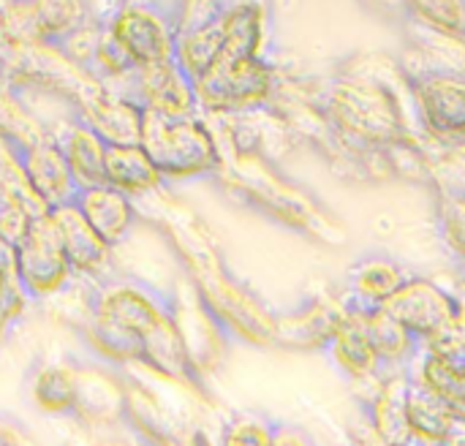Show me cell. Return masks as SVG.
Masks as SVG:
<instances>
[{"label": "cell", "instance_id": "cell-1", "mask_svg": "<svg viewBox=\"0 0 465 446\" xmlns=\"http://www.w3.org/2000/svg\"><path fill=\"white\" fill-rule=\"evenodd\" d=\"M136 207L139 221L158 232L177 270L191 281L229 338L253 349H275V311L232 273L210 226L185 202L174 199L169 188L136 202Z\"/></svg>", "mask_w": 465, "mask_h": 446}, {"label": "cell", "instance_id": "cell-2", "mask_svg": "<svg viewBox=\"0 0 465 446\" xmlns=\"http://www.w3.org/2000/svg\"><path fill=\"white\" fill-rule=\"evenodd\" d=\"M218 150L221 164L213 180L223 188L229 199L308 240L324 245L346 243V229L341 226V221H335L332 213L316 196L283 177L272 161L256 153H240L221 144Z\"/></svg>", "mask_w": 465, "mask_h": 446}, {"label": "cell", "instance_id": "cell-3", "mask_svg": "<svg viewBox=\"0 0 465 446\" xmlns=\"http://www.w3.org/2000/svg\"><path fill=\"white\" fill-rule=\"evenodd\" d=\"M166 319L169 300L161 286L117 273L95 286L93 316L76 338L82 341V352L128 368L139 362L142 341Z\"/></svg>", "mask_w": 465, "mask_h": 446}, {"label": "cell", "instance_id": "cell-4", "mask_svg": "<svg viewBox=\"0 0 465 446\" xmlns=\"http://www.w3.org/2000/svg\"><path fill=\"white\" fill-rule=\"evenodd\" d=\"M139 144L153 158L166 185L213 180L221 164L215 134L202 112L172 117L144 109Z\"/></svg>", "mask_w": 465, "mask_h": 446}, {"label": "cell", "instance_id": "cell-5", "mask_svg": "<svg viewBox=\"0 0 465 446\" xmlns=\"http://www.w3.org/2000/svg\"><path fill=\"white\" fill-rule=\"evenodd\" d=\"M283 68L270 55L218 60L204 76L193 82L196 109L202 114H245L267 109L278 90Z\"/></svg>", "mask_w": 465, "mask_h": 446}, {"label": "cell", "instance_id": "cell-6", "mask_svg": "<svg viewBox=\"0 0 465 446\" xmlns=\"http://www.w3.org/2000/svg\"><path fill=\"white\" fill-rule=\"evenodd\" d=\"M406 79L422 139L439 153L465 147V74L417 68Z\"/></svg>", "mask_w": 465, "mask_h": 446}, {"label": "cell", "instance_id": "cell-7", "mask_svg": "<svg viewBox=\"0 0 465 446\" xmlns=\"http://www.w3.org/2000/svg\"><path fill=\"white\" fill-rule=\"evenodd\" d=\"M177 0H120L104 25L125 49L134 68L174 60Z\"/></svg>", "mask_w": 465, "mask_h": 446}, {"label": "cell", "instance_id": "cell-8", "mask_svg": "<svg viewBox=\"0 0 465 446\" xmlns=\"http://www.w3.org/2000/svg\"><path fill=\"white\" fill-rule=\"evenodd\" d=\"M163 292L169 300L174 330L185 346L191 365L196 368L202 379L210 382L223 368L234 341L229 338V332L221 327V322L213 316V311L204 305V300L196 294V289L180 270H177V278H172Z\"/></svg>", "mask_w": 465, "mask_h": 446}, {"label": "cell", "instance_id": "cell-9", "mask_svg": "<svg viewBox=\"0 0 465 446\" xmlns=\"http://www.w3.org/2000/svg\"><path fill=\"white\" fill-rule=\"evenodd\" d=\"M11 273L25 294L33 300V305L52 297L74 278L71 262L49 210L35 215L25 237L11 248Z\"/></svg>", "mask_w": 465, "mask_h": 446}, {"label": "cell", "instance_id": "cell-10", "mask_svg": "<svg viewBox=\"0 0 465 446\" xmlns=\"http://www.w3.org/2000/svg\"><path fill=\"white\" fill-rule=\"evenodd\" d=\"M74 357V411L71 422L82 433L125 425V371L87 352Z\"/></svg>", "mask_w": 465, "mask_h": 446}, {"label": "cell", "instance_id": "cell-11", "mask_svg": "<svg viewBox=\"0 0 465 446\" xmlns=\"http://www.w3.org/2000/svg\"><path fill=\"white\" fill-rule=\"evenodd\" d=\"M422 346H433L460 330V305L452 289L428 278L411 275L384 305Z\"/></svg>", "mask_w": 465, "mask_h": 446}, {"label": "cell", "instance_id": "cell-12", "mask_svg": "<svg viewBox=\"0 0 465 446\" xmlns=\"http://www.w3.org/2000/svg\"><path fill=\"white\" fill-rule=\"evenodd\" d=\"M409 368L381 373L376 382L354 390L362 422L387 446H417L409 425Z\"/></svg>", "mask_w": 465, "mask_h": 446}, {"label": "cell", "instance_id": "cell-13", "mask_svg": "<svg viewBox=\"0 0 465 446\" xmlns=\"http://www.w3.org/2000/svg\"><path fill=\"white\" fill-rule=\"evenodd\" d=\"M346 302L338 294H308L294 308L275 311V349L286 352H324L327 341L346 316Z\"/></svg>", "mask_w": 465, "mask_h": 446}, {"label": "cell", "instance_id": "cell-14", "mask_svg": "<svg viewBox=\"0 0 465 446\" xmlns=\"http://www.w3.org/2000/svg\"><path fill=\"white\" fill-rule=\"evenodd\" d=\"M112 93L128 95L142 109L158 112V114L183 117V114H196L199 112L196 109L193 82L180 71V65L174 60L134 68V74L125 82H120L117 87H112Z\"/></svg>", "mask_w": 465, "mask_h": 446}, {"label": "cell", "instance_id": "cell-15", "mask_svg": "<svg viewBox=\"0 0 465 446\" xmlns=\"http://www.w3.org/2000/svg\"><path fill=\"white\" fill-rule=\"evenodd\" d=\"M57 232H60V240H63V248H65V256L71 262V270L76 278H87L93 283H104L109 281L112 275H117V251L109 248L95 232L93 226L84 221V215L79 213V207L74 202L68 204H60L54 210H49Z\"/></svg>", "mask_w": 465, "mask_h": 446}, {"label": "cell", "instance_id": "cell-16", "mask_svg": "<svg viewBox=\"0 0 465 446\" xmlns=\"http://www.w3.org/2000/svg\"><path fill=\"white\" fill-rule=\"evenodd\" d=\"M414 273L390 253H365L354 259L346 270L341 297L351 311L368 313L384 308L387 300L411 278Z\"/></svg>", "mask_w": 465, "mask_h": 446}, {"label": "cell", "instance_id": "cell-17", "mask_svg": "<svg viewBox=\"0 0 465 446\" xmlns=\"http://www.w3.org/2000/svg\"><path fill=\"white\" fill-rule=\"evenodd\" d=\"M322 354L330 360L335 373L351 390H360V387L376 382L381 373H387L381 368V362H379V354H376L373 343H371L365 316L360 311H351V308L346 311L343 322L338 324V330L332 332V338L327 341Z\"/></svg>", "mask_w": 465, "mask_h": 446}, {"label": "cell", "instance_id": "cell-18", "mask_svg": "<svg viewBox=\"0 0 465 446\" xmlns=\"http://www.w3.org/2000/svg\"><path fill=\"white\" fill-rule=\"evenodd\" d=\"M19 153H22V169H25L27 185L46 210H54L76 199L79 188L74 183L63 147L52 134H46L44 139L33 142L30 147Z\"/></svg>", "mask_w": 465, "mask_h": 446}, {"label": "cell", "instance_id": "cell-19", "mask_svg": "<svg viewBox=\"0 0 465 446\" xmlns=\"http://www.w3.org/2000/svg\"><path fill=\"white\" fill-rule=\"evenodd\" d=\"M74 204L79 207L84 221L93 226V232L114 251L120 245H125L131 240L134 229L142 223L136 202L106 183L82 188L76 193Z\"/></svg>", "mask_w": 465, "mask_h": 446}, {"label": "cell", "instance_id": "cell-20", "mask_svg": "<svg viewBox=\"0 0 465 446\" xmlns=\"http://www.w3.org/2000/svg\"><path fill=\"white\" fill-rule=\"evenodd\" d=\"M22 390L27 403L44 417L71 420L74 411V357H38L30 362Z\"/></svg>", "mask_w": 465, "mask_h": 446}, {"label": "cell", "instance_id": "cell-21", "mask_svg": "<svg viewBox=\"0 0 465 446\" xmlns=\"http://www.w3.org/2000/svg\"><path fill=\"white\" fill-rule=\"evenodd\" d=\"M74 114L87 128H93L106 144H139L144 109L128 95L104 87L82 106H76Z\"/></svg>", "mask_w": 465, "mask_h": 446}, {"label": "cell", "instance_id": "cell-22", "mask_svg": "<svg viewBox=\"0 0 465 446\" xmlns=\"http://www.w3.org/2000/svg\"><path fill=\"white\" fill-rule=\"evenodd\" d=\"M223 49L218 60L259 57L270 44V11L264 0H221Z\"/></svg>", "mask_w": 465, "mask_h": 446}, {"label": "cell", "instance_id": "cell-23", "mask_svg": "<svg viewBox=\"0 0 465 446\" xmlns=\"http://www.w3.org/2000/svg\"><path fill=\"white\" fill-rule=\"evenodd\" d=\"M49 134L60 142L63 155L68 161V169L74 174L76 188H90L104 183V166H106V142L87 128L76 114H68L49 125Z\"/></svg>", "mask_w": 465, "mask_h": 446}, {"label": "cell", "instance_id": "cell-24", "mask_svg": "<svg viewBox=\"0 0 465 446\" xmlns=\"http://www.w3.org/2000/svg\"><path fill=\"white\" fill-rule=\"evenodd\" d=\"M104 183L117 188L134 202H142L158 193L161 188H169L142 144H109Z\"/></svg>", "mask_w": 465, "mask_h": 446}, {"label": "cell", "instance_id": "cell-25", "mask_svg": "<svg viewBox=\"0 0 465 446\" xmlns=\"http://www.w3.org/2000/svg\"><path fill=\"white\" fill-rule=\"evenodd\" d=\"M409 376L436 395L460 422H465V362L439 354L433 349H420L409 362Z\"/></svg>", "mask_w": 465, "mask_h": 446}, {"label": "cell", "instance_id": "cell-26", "mask_svg": "<svg viewBox=\"0 0 465 446\" xmlns=\"http://www.w3.org/2000/svg\"><path fill=\"white\" fill-rule=\"evenodd\" d=\"M223 49V22H221V5L183 27H177V44H174V63L180 71L196 82L204 76L221 57Z\"/></svg>", "mask_w": 465, "mask_h": 446}, {"label": "cell", "instance_id": "cell-27", "mask_svg": "<svg viewBox=\"0 0 465 446\" xmlns=\"http://www.w3.org/2000/svg\"><path fill=\"white\" fill-rule=\"evenodd\" d=\"M409 425L417 446H447L465 428V422L414 379L409 387Z\"/></svg>", "mask_w": 465, "mask_h": 446}, {"label": "cell", "instance_id": "cell-28", "mask_svg": "<svg viewBox=\"0 0 465 446\" xmlns=\"http://www.w3.org/2000/svg\"><path fill=\"white\" fill-rule=\"evenodd\" d=\"M433 191V215H436V232L439 240L452 262V267L465 264V185L430 177Z\"/></svg>", "mask_w": 465, "mask_h": 446}, {"label": "cell", "instance_id": "cell-29", "mask_svg": "<svg viewBox=\"0 0 465 446\" xmlns=\"http://www.w3.org/2000/svg\"><path fill=\"white\" fill-rule=\"evenodd\" d=\"M362 316H365V327H368V335H371V343L379 354L381 368L387 373L409 368V362L417 357L422 343L395 316H390L384 308L368 311Z\"/></svg>", "mask_w": 465, "mask_h": 446}, {"label": "cell", "instance_id": "cell-30", "mask_svg": "<svg viewBox=\"0 0 465 446\" xmlns=\"http://www.w3.org/2000/svg\"><path fill=\"white\" fill-rule=\"evenodd\" d=\"M44 30V38L52 44H63L79 27H84L95 11L93 0H30Z\"/></svg>", "mask_w": 465, "mask_h": 446}, {"label": "cell", "instance_id": "cell-31", "mask_svg": "<svg viewBox=\"0 0 465 446\" xmlns=\"http://www.w3.org/2000/svg\"><path fill=\"white\" fill-rule=\"evenodd\" d=\"M275 417L259 409L229 411L215 431L218 446H272Z\"/></svg>", "mask_w": 465, "mask_h": 446}, {"label": "cell", "instance_id": "cell-32", "mask_svg": "<svg viewBox=\"0 0 465 446\" xmlns=\"http://www.w3.org/2000/svg\"><path fill=\"white\" fill-rule=\"evenodd\" d=\"M403 22L465 33V0H401Z\"/></svg>", "mask_w": 465, "mask_h": 446}, {"label": "cell", "instance_id": "cell-33", "mask_svg": "<svg viewBox=\"0 0 465 446\" xmlns=\"http://www.w3.org/2000/svg\"><path fill=\"white\" fill-rule=\"evenodd\" d=\"M41 213H46V207H41L38 202L19 193L0 191V243L11 251Z\"/></svg>", "mask_w": 465, "mask_h": 446}, {"label": "cell", "instance_id": "cell-34", "mask_svg": "<svg viewBox=\"0 0 465 446\" xmlns=\"http://www.w3.org/2000/svg\"><path fill=\"white\" fill-rule=\"evenodd\" d=\"M0 191H8V193H19V196H27L33 202H38L27 185V177H25V169H22V153L19 147H14L11 142L0 139ZM41 204V202H38ZM44 207V204H41Z\"/></svg>", "mask_w": 465, "mask_h": 446}, {"label": "cell", "instance_id": "cell-35", "mask_svg": "<svg viewBox=\"0 0 465 446\" xmlns=\"http://www.w3.org/2000/svg\"><path fill=\"white\" fill-rule=\"evenodd\" d=\"M30 305H33V300L25 294V289L14 278L11 286L0 294V343H5V338L25 319V313L30 311Z\"/></svg>", "mask_w": 465, "mask_h": 446}, {"label": "cell", "instance_id": "cell-36", "mask_svg": "<svg viewBox=\"0 0 465 446\" xmlns=\"http://www.w3.org/2000/svg\"><path fill=\"white\" fill-rule=\"evenodd\" d=\"M272 446H319L313 433L305 431L302 425L297 422H289V420H275V428H272Z\"/></svg>", "mask_w": 465, "mask_h": 446}, {"label": "cell", "instance_id": "cell-37", "mask_svg": "<svg viewBox=\"0 0 465 446\" xmlns=\"http://www.w3.org/2000/svg\"><path fill=\"white\" fill-rule=\"evenodd\" d=\"M0 446H38V441L16 417L0 411Z\"/></svg>", "mask_w": 465, "mask_h": 446}, {"label": "cell", "instance_id": "cell-38", "mask_svg": "<svg viewBox=\"0 0 465 446\" xmlns=\"http://www.w3.org/2000/svg\"><path fill=\"white\" fill-rule=\"evenodd\" d=\"M84 436H87V444L84 446H147L134 431H128L125 425L109 428V431L84 433Z\"/></svg>", "mask_w": 465, "mask_h": 446}, {"label": "cell", "instance_id": "cell-39", "mask_svg": "<svg viewBox=\"0 0 465 446\" xmlns=\"http://www.w3.org/2000/svg\"><path fill=\"white\" fill-rule=\"evenodd\" d=\"M425 349H433L439 354H447V357H455V360H463L465 362V330H455L452 335H447L444 341L433 343V346H425Z\"/></svg>", "mask_w": 465, "mask_h": 446}, {"label": "cell", "instance_id": "cell-40", "mask_svg": "<svg viewBox=\"0 0 465 446\" xmlns=\"http://www.w3.org/2000/svg\"><path fill=\"white\" fill-rule=\"evenodd\" d=\"M14 273H11V251L0 243V294L11 286Z\"/></svg>", "mask_w": 465, "mask_h": 446}, {"label": "cell", "instance_id": "cell-41", "mask_svg": "<svg viewBox=\"0 0 465 446\" xmlns=\"http://www.w3.org/2000/svg\"><path fill=\"white\" fill-rule=\"evenodd\" d=\"M191 446H218V439H215V431H210V428L199 431V436L193 439V444H191Z\"/></svg>", "mask_w": 465, "mask_h": 446}, {"label": "cell", "instance_id": "cell-42", "mask_svg": "<svg viewBox=\"0 0 465 446\" xmlns=\"http://www.w3.org/2000/svg\"><path fill=\"white\" fill-rule=\"evenodd\" d=\"M452 292H455V297H458V305H460V327L465 330V283H455Z\"/></svg>", "mask_w": 465, "mask_h": 446}, {"label": "cell", "instance_id": "cell-43", "mask_svg": "<svg viewBox=\"0 0 465 446\" xmlns=\"http://www.w3.org/2000/svg\"><path fill=\"white\" fill-rule=\"evenodd\" d=\"M447 446H465V428L463 431H460V433H458V436H455V439H452V441H450V444Z\"/></svg>", "mask_w": 465, "mask_h": 446}]
</instances>
